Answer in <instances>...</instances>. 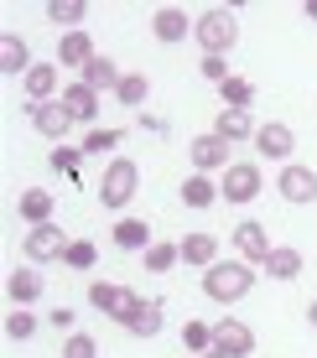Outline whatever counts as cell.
I'll return each instance as SVG.
<instances>
[{
	"mask_svg": "<svg viewBox=\"0 0 317 358\" xmlns=\"http://www.w3.org/2000/svg\"><path fill=\"white\" fill-rule=\"evenodd\" d=\"M203 291H209V301H224V306L245 301V296L255 291V265L218 260V265H209V275H203Z\"/></svg>",
	"mask_w": 317,
	"mask_h": 358,
	"instance_id": "cell-1",
	"label": "cell"
},
{
	"mask_svg": "<svg viewBox=\"0 0 317 358\" xmlns=\"http://www.w3.org/2000/svg\"><path fill=\"white\" fill-rule=\"evenodd\" d=\"M192 36H198L203 57H229L239 42V21H234V6H213L198 16V27H192Z\"/></svg>",
	"mask_w": 317,
	"mask_h": 358,
	"instance_id": "cell-2",
	"label": "cell"
},
{
	"mask_svg": "<svg viewBox=\"0 0 317 358\" xmlns=\"http://www.w3.org/2000/svg\"><path fill=\"white\" fill-rule=\"evenodd\" d=\"M136 187H141V166L130 162V156H115V162L104 166V177H99V203L120 213V208L136 197Z\"/></svg>",
	"mask_w": 317,
	"mask_h": 358,
	"instance_id": "cell-3",
	"label": "cell"
},
{
	"mask_svg": "<svg viewBox=\"0 0 317 358\" xmlns=\"http://www.w3.org/2000/svg\"><path fill=\"white\" fill-rule=\"evenodd\" d=\"M68 234L63 229H57V224H36L31 234H27V244H21V250H27V260L31 265H47V260H63V255H68Z\"/></svg>",
	"mask_w": 317,
	"mask_h": 358,
	"instance_id": "cell-4",
	"label": "cell"
},
{
	"mask_svg": "<svg viewBox=\"0 0 317 358\" xmlns=\"http://www.w3.org/2000/svg\"><path fill=\"white\" fill-rule=\"evenodd\" d=\"M213 353H224V358H250V353H255V332L239 322V317H218V322H213Z\"/></svg>",
	"mask_w": 317,
	"mask_h": 358,
	"instance_id": "cell-5",
	"label": "cell"
},
{
	"mask_svg": "<svg viewBox=\"0 0 317 358\" xmlns=\"http://www.w3.org/2000/svg\"><path fill=\"white\" fill-rule=\"evenodd\" d=\"M27 115H31V130H36V135H47V141H57V145H63V135L73 130V115L63 109V99H47V104H31Z\"/></svg>",
	"mask_w": 317,
	"mask_h": 358,
	"instance_id": "cell-6",
	"label": "cell"
},
{
	"mask_svg": "<svg viewBox=\"0 0 317 358\" xmlns=\"http://www.w3.org/2000/svg\"><path fill=\"white\" fill-rule=\"evenodd\" d=\"M218 192H224L229 203H255V197H260V166L234 162L224 171V182H218Z\"/></svg>",
	"mask_w": 317,
	"mask_h": 358,
	"instance_id": "cell-7",
	"label": "cell"
},
{
	"mask_svg": "<svg viewBox=\"0 0 317 358\" xmlns=\"http://www.w3.org/2000/svg\"><path fill=\"white\" fill-rule=\"evenodd\" d=\"M188 156H192V166H198L203 171V177H209V171H229V166H234V162H229V141H224V135H198V141H192L188 145Z\"/></svg>",
	"mask_w": 317,
	"mask_h": 358,
	"instance_id": "cell-8",
	"label": "cell"
},
{
	"mask_svg": "<svg viewBox=\"0 0 317 358\" xmlns=\"http://www.w3.org/2000/svg\"><path fill=\"white\" fill-rule=\"evenodd\" d=\"M276 192L286 197V203H312L317 197V171L312 166H281V177H276Z\"/></svg>",
	"mask_w": 317,
	"mask_h": 358,
	"instance_id": "cell-9",
	"label": "cell"
},
{
	"mask_svg": "<svg viewBox=\"0 0 317 358\" xmlns=\"http://www.w3.org/2000/svg\"><path fill=\"white\" fill-rule=\"evenodd\" d=\"M255 151L271 156V162H286L291 151H297V135H291V125H281V120H271V125L255 130Z\"/></svg>",
	"mask_w": 317,
	"mask_h": 358,
	"instance_id": "cell-10",
	"label": "cell"
},
{
	"mask_svg": "<svg viewBox=\"0 0 317 358\" xmlns=\"http://www.w3.org/2000/svg\"><path fill=\"white\" fill-rule=\"evenodd\" d=\"M229 239H234V250H239V260H245V265H265V260H271V239H265V229L255 224V218H250V224H239Z\"/></svg>",
	"mask_w": 317,
	"mask_h": 358,
	"instance_id": "cell-11",
	"label": "cell"
},
{
	"mask_svg": "<svg viewBox=\"0 0 317 358\" xmlns=\"http://www.w3.org/2000/svg\"><path fill=\"white\" fill-rule=\"evenodd\" d=\"M63 109L73 115V125H94V115H99V94L78 78V83H68V89H63Z\"/></svg>",
	"mask_w": 317,
	"mask_h": 358,
	"instance_id": "cell-12",
	"label": "cell"
},
{
	"mask_svg": "<svg viewBox=\"0 0 317 358\" xmlns=\"http://www.w3.org/2000/svg\"><path fill=\"white\" fill-rule=\"evenodd\" d=\"M36 63H31V52H27V42H21L16 31H6L0 36V73H6V78H27Z\"/></svg>",
	"mask_w": 317,
	"mask_h": 358,
	"instance_id": "cell-13",
	"label": "cell"
},
{
	"mask_svg": "<svg viewBox=\"0 0 317 358\" xmlns=\"http://www.w3.org/2000/svg\"><path fill=\"white\" fill-rule=\"evenodd\" d=\"M198 27V21H188V10H177V6H162L151 16V31H156V42H188V31Z\"/></svg>",
	"mask_w": 317,
	"mask_h": 358,
	"instance_id": "cell-14",
	"label": "cell"
},
{
	"mask_svg": "<svg viewBox=\"0 0 317 358\" xmlns=\"http://www.w3.org/2000/svg\"><path fill=\"white\" fill-rule=\"evenodd\" d=\"M52 208H57V197L52 192H42V187H27L21 192V203H16V213H21V224H52Z\"/></svg>",
	"mask_w": 317,
	"mask_h": 358,
	"instance_id": "cell-15",
	"label": "cell"
},
{
	"mask_svg": "<svg viewBox=\"0 0 317 358\" xmlns=\"http://www.w3.org/2000/svg\"><path fill=\"white\" fill-rule=\"evenodd\" d=\"M255 120H250V109H218V120H213V135H224L229 145L234 141H255Z\"/></svg>",
	"mask_w": 317,
	"mask_h": 358,
	"instance_id": "cell-16",
	"label": "cell"
},
{
	"mask_svg": "<svg viewBox=\"0 0 317 358\" xmlns=\"http://www.w3.org/2000/svg\"><path fill=\"white\" fill-rule=\"evenodd\" d=\"M89 57H94L89 31H63V42H57V68H89Z\"/></svg>",
	"mask_w": 317,
	"mask_h": 358,
	"instance_id": "cell-17",
	"label": "cell"
},
{
	"mask_svg": "<svg viewBox=\"0 0 317 358\" xmlns=\"http://www.w3.org/2000/svg\"><path fill=\"white\" fill-rule=\"evenodd\" d=\"M6 296H10L16 306H31L36 296H42V275H36L31 265H27V270H10V275H6Z\"/></svg>",
	"mask_w": 317,
	"mask_h": 358,
	"instance_id": "cell-18",
	"label": "cell"
},
{
	"mask_svg": "<svg viewBox=\"0 0 317 358\" xmlns=\"http://www.w3.org/2000/svg\"><path fill=\"white\" fill-rule=\"evenodd\" d=\"M177 250H182V260H188V265H203V270L218 265V239H213V234H188Z\"/></svg>",
	"mask_w": 317,
	"mask_h": 358,
	"instance_id": "cell-19",
	"label": "cell"
},
{
	"mask_svg": "<svg viewBox=\"0 0 317 358\" xmlns=\"http://www.w3.org/2000/svg\"><path fill=\"white\" fill-rule=\"evenodd\" d=\"M218 197H224V192H218V182L203 177V171H192V177L182 182V203H188V208H213Z\"/></svg>",
	"mask_w": 317,
	"mask_h": 358,
	"instance_id": "cell-20",
	"label": "cell"
},
{
	"mask_svg": "<svg viewBox=\"0 0 317 358\" xmlns=\"http://www.w3.org/2000/svg\"><path fill=\"white\" fill-rule=\"evenodd\" d=\"M21 83H27L31 104H47V99L57 94V63H36V68H31V73H27Z\"/></svg>",
	"mask_w": 317,
	"mask_h": 358,
	"instance_id": "cell-21",
	"label": "cell"
},
{
	"mask_svg": "<svg viewBox=\"0 0 317 358\" xmlns=\"http://www.w3.org/2000/svg\"><path fill=\"white\" fill-rule=\"evenodd\" d=\"M115 244L120 250H151V224H146V218H120L115 224Z\"/></svg>",
	"mask_w": 317,
	"mask_h": 358,
	"instance_id": "cell-22",
	"label": "cell"
},
{
	"mask_svg": "<svg viewBox=\"0 0 317 358\" xmlns=\"http://www.w3.org/2000/svg\"><path fill=\"white\" fill-rule=\"evenodd\" d=\"M120 78H125V73L109 63L104 52H94V57H89V68H83V83H89L94 94H99V89H120Z\"/></svg>",
	"mask_w": 317,
	"mask_h": 358,
	"instance_id": "cell-23",
	"label": "cell"
},
{
	"mask_svg": "<svg viewBox=\"0 0 317 358\" xmlns=\"http://www.w3.org/2000/svg\"><path fill=\"white\" fill-rule=\"evenodd\" d=\"M83 16H89L83 0H52V6H47V21H52V27H68V31H83Z\"/></svg>",
	"mask_w": 317,
	"mask_h": 358,
	"instance_id": "cell-24",
	"label": "cell"
},
{
	"mask_svg": "<svg viewBox=\"0 0 317 358\" xmlns=\"http://www.w3.org/2000/svg\"><path fill=\"white\" fill-rule=\"evenodd\" d=\"M115 99L125 109H141L146 99H151V78H146V73H125V78H120V89H115Z\"/></svg>",
	"mask_w": 317,
	"mask_h": 358,
	"instance_id": "cell-25",
	"label": "cell"
},
{
	"mask_svg": "<svg viewBox=\"0 0 317 358\" xmlns=\"http://www.w3.org/2000/svg\"><path fill=\"white\" fill-rule=\"evenodd\" d=\"M218 99H224V109H250L255 104V83L250 78H224L218 83Z\"/></svg>",
	"mask_w": 317,
	"mask_h": 358,
	"instance_id": "cell-26",
	"label": "cell"
},
{
	"mask_svg": "<svg viewBox=\"0 0 317 358\" xmlns=\"http://www.w3.org/2000/svg\"><path fill=\"white\" fill-rule=\"evenodd\" d=\"M265 270H271V280H297L302 275V255L297 250H271V260H265Z\"/></svg>",
	"mask_w": 317,
	"mask_h": 358,
	"instance_id": "cell-27",
	"label": "cell"
},
{
	"mask_svg": "<svg viewBox=\"0 0 317 358\" xmlns=\"http://www.w3.org/2000/svg\"><path fill=\"white\" fill-rule=\"evenodd\" d=\"M177 260H182L177 244H151V250H146V270H151V275H167Z\"/></svg>",
	"mask_w": 317,
	"mask_h": 358,
	"instance_id": "cell-28",
	"label": "cell"
},
{
	"mask_svg": "<svg viewBox=\"0 0 317 358\" xmlns=\"http://www.w3.org/2000/svg\"><path fill=\"white\" fill-rule=\"evenodd\" d=\"M130 332H136V338H156V332H162V301H146L136 312V322H130Z\"/></svg>",
	"mask_w": 317,
	"mask_h": 358,
	"instance_id": "cell-29",
	"label": "cell"
},
{
	"mask_svg": "<svg viewBox=\"0 0 317 358\" xmlns=\"http://www.w3.org/2000/svg\"><path fill=\"white\" fill-rule=\"evenodd\" d=\"M141 306H146V301H141L136 291H130V286H120V296H115V312H109V317H115L120 327H130V322H136V312H141Z\"/></svg>",
	"mask_w": 317,
	"mask_h": 358,
	"instance_id": "cell-30",
	"label": "cell"
},
{
	"mask_svg": "<svg viewBox=\"0 0 317 358\" xmlns=\"http://www.w3.org/2000/svg\"><path fill=\"white\" fill-rule=\"evenodd\" d=\"M182 348L209 353V348H213V327H209V322H188V327H182Z\"/></svg>",
	"mask_w": 317,
	"mask_h": 358,
	"instance_id": "cell-31",
	"label": "cell"
},
{
	"mask_svg": "<svg viewBox=\"0 0 317 358\" xmlns=\"http://www.w3.org/2000/svg\"><path fill=\"white\" fill-rule=\"evenodd\" d=\"M31 332H36V317L27 312V306H16V312H10V317H6V338H16V343H27V338H31Z\"/></svg>",
	"mask_w": 317,
	"mask_h": 358,
	"instance_id": "cell-32",
	"label": "cell"
},
{
	"mask_svg": "<svg viewBox=\"0 0 317 358\" xmlns=\"http://www.w3.org/2000/svg\"><path fill=\"white\" fill-rule=\"evenodd\" d=\"M115 296H120V286H109V280H89V306L94 312H115Z\"/></svg>",
	"mask_w": 317,
	"mask_h": 358,
	"instance_id": "cell-33",
	"label": "cell"
},
{
	"mask_svg": "<svg viewBox=\"0 0 317 358\" xmlns=\"http://www.w3.org/2000/svg\"><path fill=\"white\" fill-rule=\"evenodd\" d=\"M115 145H120V130H89L83 135V156H104Z\"/></svg>",
	"mask_w": 317,
	"mask_h": 358,
	"instance_id": "cell-34",
	"label": "cell"
},
{
	"mask_svg": "<svg viewBox=\"0 0 317 358\" xmlns=\"http://www.w3.org/2000/svg\"><path fill=\"white\" fill-rule=\"evenodd\" d=\"M78 156H83V145H57L47 162H52V171H63V177H78Z\"/></svg>",
	"mask_w": 317,
	"mask_h": 358,
	"instance_id": "cell-35",
	"label": "cell"
},
{
	"mask_svg": "<svg viewBox=\"0 0 317 358\" xmlns=\"http://www.w3.org/2000/svg\"><path fill=\"white\" fill-rule=\"evenodd\" d=\"M63 358H99V343H94L89 332H68V343H63Z\"/></svg>",
	"mask_w": 317,
	"mask_h": 358,
	"instance_id": "cell-36",
	"label": "cell"
},
{
	"mask_svg": "<svg viewBox=\"0 0 317 358\" xmlns=\"http://www.w3.org/2000/svg\"><path fill=\"white\" fill-rule=\"evenodd\" d=\"M63 265H68V270H94V244H89V239H73L68 255H63Z\"/></svg>",
	"mask_w": 317,
	"mask_h": 358,
	"instance_id": "cell-37",
	"label": "cell"
},
{
	"mask_svg": "<svg viewBox=\"0 0 317 358\" xmlns=\"http://www.w3.org/2000/svg\"><path fill=\"white\" fill-rule=\"evenodd\" d=\"M203 78H209V83H224V78H234V73H229V63H224V57H203Z\"/></svg>",
	"mask_w": 317,
	"mask_h": 358,
	"instance_id": "cell-38",
	"label": "cell"
},
{
	"mask_svg": "<svg viewBox=\"0 0 317 358\" xmlns=\"http://www.w3.org/2000/svg\"><path fill=\"white\" fill-rule=\"evenodd\" d=\"M47 322H52L57 332H73V322H78V317H73V306H52V312H47Z\"/></svg>",
	"mask_w": 317,
	"mask_h": 358,
	"instance_id": "cell-39",
	"label": "cell"
},
{
	"mask_svg": "<svg viewBox=\"0 0 317 358\" xmlns=\"http://www.w3.org/2000/svg\"><path fill=\"white\" fill-rule=\"evenodd\" d=\"M302 16H307V21H317V0H307V6H302Z\"/></svg>",
	"mask_w": 317,
	"mask_h": 358,
	"instance_id": "cell-40",
	"label": "cell"
},
{
	"mask_svg": "<svg viewBox=\"0 0 317 358\" xmlns=\"http://www.w3.org/2000/svg\"><path fill=\"white\" fill-rule=\"evenodd\" d=\"M307 322H312V327H317V301H312V306H307Z\"/></svg>",
	"mask_w": 317,
	"mask_h": 358,
	"instance_id": "cell-41",
	"label": "cell"
},
{
	"mask_svg": "<svg viewBox=\"0 0 317 358\" xmlns=\"http://www.w3.org/2000/svg\"><path fill=\"white\" fill-rule=\"evenodd\" d=\"M198 358H224V353H213V348H209V353H198Z\"/></svg>",
	"mask_w": 317,
	"mask_h": 358,
	"instance_id": "cell-42",
	"label": "cell"
}]
</instances>
